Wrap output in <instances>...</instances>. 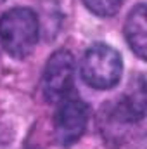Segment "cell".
I'll list each match as a JSON object with an SVG mask.
<instances>
[{
	"label": "cell",
	"mask_w": 147,
	"mask_h": 149,
	"mask_svg": "<svg viewBox=\"0 0 147 149\" xmlns=\"http://www.w3.org/2000/svg\"><path fill=\"white\" fill-rule=\"evenodd\" d=\"M83 3L94 14L102 16V17H109L119 10L123 0H83Z\"/></svg>",
	"instance_id": "7"
},
{
	"label": "cell",
	"mask_w": 147,
	"mask_h": 149,
	"mask_svg": "<svg viewBox=\"0 0 147 149\" xmlns=\"http://www.w3.org/2000/svg\"><path fill=\"white\" fill-rule=\"evenodd\" d=\"M142 118L144 116L135 111L126 95L118 101H109L99 113V130L104 142L109 146H121L128 139L132 127Z\"/></svg>",
	"instance_id": "3"
},
{
	"label": "cell",
	"mask_w": 147,
	"mask_h": 149,
	"mask_svg": "<svg viewBox=\"0 0 147 149\" xmlns=\"http://www.w3.org/2000/svg\"><path fill=\"white\" fill-rule=\"evenodd\" d=\"M88 106L80 97H64L54 114V137L61 146H73L87 130Z\"/></svg>",
	"instance_id": "4"
},
{
	"label": "cell",
	"mask_w": 147,
	"mask_h": 149,
	"mask_svg": "<svg viewBox=\"0 0 147 149\" xmlns=\"http://www.w3.org/2000/svg\"><path fill=\"white\" fill-rule=\"evenodd\" d=\"M74 81V57L68 50L54 52L42 74V92L47 101L59 102L69 95Z\"/></svg>",
	"instance_id": "5"
},
{
	"label": "cell",
	"mask_w": 147,
	"mask_h": 149,
	"mask_svg": "<svg viewBox=\"0 0 147 149\" xmlns=\"http://www.w3.org/2000/svg\"><path fill=\"white\" fill-rule=\"evenodd\" d=\"M38 42V17L28 7H16L0 17V43L3 50L16 57H28Z\"/></svg>",
	"instance_id": "1"
},
{
	"label": "cell",
	"mask_w": 147,
	"mask_h": 149,
	"mask_svg": "<svg viewBox=\"0 0 147 149\" xmlns=\"http://www.w3.org/2000/svg\"><path fill=\"white\" fill-rule=\"evenodd\" d=\"M0 2H3V0H0Z\"/></svg>",
	"instance_id": "8"
},
{
	"label": "cell",
	"mask_w": 147,
	"mask_h": 149,
	"mask_svg": "<svg viewBox=\"0 0 147 149\" xmlns=\"http://www.w3.org/2000/svg\"><path fill=\"white\" fill-rule=\"evenodd\" d=\"M125 37L130 49L140 57L146 59L147 50V28H146V5L139 3L125 23Z\"/></svg>",
	"instance_id": "6"
},
{
	"label": "cell",
	"mask_w": 147,
	"mask_h": 149,
	"mask_svg": "<svg viewBox=\"0 0 147 149\" xmlns=\"http://www.w3.org/2000/svg\"><path fill=\"white\" fill-rule=\"evenodd\" d=\"M123 71L121 56L106 43H94L81 57L80 73L87 85L97 90H107L118 85Z\"/></svg>",
	"instance_id": "2"
}]
</instances>
